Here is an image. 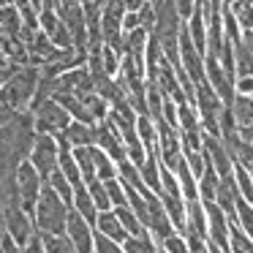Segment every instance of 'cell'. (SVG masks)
Here are the masks:
<instances>
[{
    "mask_svg": "<svg viewBox=\"0 0 253 253\" xmlns=\"http://www.w3.org/2000/svg\"><path fill=\"white\" fill-rule=\"evenodd\" d=\"M39 79H41V68L39 66H22L11 74L0 87V98L6 101L14 112H30V104L36 98L39 90Z\"/></svg>",
    "mask_w": 253,
    "mask_h": 253,
    "instance_id": "cell-1",
    "label": "cell"
},
{
    "mask_svg": "<svg viewBox=\"0 0 253 253\" xmlns=\"http://www.w3.org/2000/svg\"><path fill=\"white\" fill-rule=\"evenodd\" d=\"M68 212H71V207L44 182V191H41L39 202H36V210H33L36 231L39 234H66Z\"/></svg>",
    "mask_w": 253,
    "mask_h": 253,
    "instance_id": "cell-2",
    "label": "cell"
},
{
    "mask_svg": "<svg viewBox=\"0 0 253 253\" xmlns=\"http://www.w3.org/2000/svg\"><path fill=\"white\" fill-rule=\"evenodd\" d=\"M30 115H33L36 133H46V136H60V133L71 126V115H68L55 98H46V101H41V104L30 106Z\"/></svg>",
    "mask_w": 253,
    "mask_h": 253,
    "instance_id": "cell-3",
    "label": "cell"
},
{
    "mask_svg": "<svg viewBox=\"0 0 253 253\" xmlns=\"http://www.w3.org/2000/svg\"><path fill=\"white\" fill-rule=\"evenodd\" d=\"M28 161L33 164V169L41 174V180H49L57 171V161H60V144L57 136H46V133H36V142L30 147Z\"/></svg>",
    "mask_w": 253,
    "mask_h": 253,
    "instance_id": "cell-4",
    "label": "cell"
},
{
    "mask_svg": "<svg viewBox=\"0 0 253 253\" xmlns=\"http://www.w3.org/2000/svg\"><path fill=\"white\" fill-rule=\"evenodd\" d=\"M14 185H17L19 207H22L25 212L33 215L36 202H39L41 191H44V180H41V174L33 169V164H30V161H22V164L17 166V174H14Z\"/></svg>",
    "mask_w": 253,
    "mask_h": 253,
    "instance_id": "cell-5",
    "label": "cell"
},
{
    "mask_svg": "<svg viewBox=\"0 0 253 253\" xmlns=\"http://www.w3.org/2000/svg\"><path fill=\"white\" fill-rule=\"evenodd\" d=\"M3 220H6V234L11 237L14 242H19L22 248L39 234V231H36V223H33V215L25 212L19 204L17 207H8L6 212H3Z\"/></svg>",
    "mask_w": 253,
    "mask_h": 253,
    "instance_id": "cell-6",
    "label": "cell"
},
{
    "mask_svg": "<svg viewBox=\"0 0 253 253\" xmlns=\"http://www.w3.org/2000/svg\"><path fill=\"white\" fill-rule=\"evenodd\" d=\"M57 14H60V19L66 22L68 33H71L74 49H77V52H87V17H84V3L57 8Z\"/></svg>",
    "mask_w": 253,
    "mask_h": 253,
    "instance_id": "cell-7",
    "label": "cell"
},
{
    "mask_svg": "<svg viewBox=\"0 0 253 253\" xmlns=\"http://www.w3.org/2000/svg\"><path fill=\"white\" fill-rule=\"evenodd\" d=\"M39 25H41V33L57 46V49H74V41H71V33H68L66 22L60 19V14L55 8H44L39 14Z\"/></svg>",
    "mask_w": 253,
    "mask_h": 253,
    "instance_id": "cell-8",
    "label": "cell"
},
{
    "mask_svg": "<svg viewBox=\"0 0 253 253\" xmlns=\"http://www.w3.org/2000/svg\"><path fill=\"white\" fill-rule=\"evenodd\" d=\"M66 237L71 240V245L77 248V253H93L95 251V229L71 210L66 223Z\"/></svg>",
    "mask_w": 253,
    "mask_h": 253,
    "instance_id": "cell-9",
    "label": "cell"
},
{
    "mask_svg": "<svg viewBox=\"0 0 253 253\" xmlns=\"http://www.w3.org/2000/svg\"><path fill=\"white\" fill-rule=\"evenodd\" d=\"M95 147L104 150L115 164H123V161H126V144H123L120 133H117L106 120L95 126Z\"/></svg>",
    "mask_w": 253,
    "mask_h": 253,
    "instance_id": "cell-10",
    "label": "cell"
},
{
    "mask_svg": "<svg viewBox=\"0 0 253 253\" xmlns=\"http://www.w3.org/2000/svg\"><path fill=\"white\" fill-rule=\"evenodd\" d=\"M204 155H207V161L215 166V171H218L220 177L234 174L231 155H229V150H226V144H223L220 136H210V133H204Z\"/></svg>",
    "mask_w": 253,
    "mask_h": 253,
    "instance_id": "cell-11",
    "label": "cell"
},
{
    "mask_svg": "<svg viewBox=\"0 0 253 253\" xmlns=\"http://www.w3.org/2000/svg\"><path fill=\"white\" fill-rule=\"evenodd\" d=\"M57 139H63V142H66L71 150H77V147H90V144H95V126H90V123H79V120H71V126H68Z\"/></svg>",
    "mask_w": 253,
    "mask_h": 253,
    "instance_id": "cell-12",
    "label": "cell"
},
{
    "mask_svg": "<svg viewBox=\"0 0 253 253\" xmlns=\"http://www.w3.org/2000/svg\"><path fill=\"white\" fill-rule=\"evenodd\" d=\"M95 231L104 234V237H109V240H115V242H120V245L128 240V234H126V229H123L120 218L115 215V210L98 212V218H95Z\"/></svg>",
    "mask_w": 253,
    "mask_h": 253,
    "instance_id": "cell-13",
    "label": "cell"
},
{
    "mask_svg": "<svg viewBox=\"0 0 253 253\" xmlns=\"http://www.w3.org/2000/svg\"><path fill=\"white\" fill-rule=\"evenodd\" d=\"M71 210L77 215H82L84 220H87L90 226L95 229V218H98V207L93 204V199H90V191H87V185H77L74 188V202H71Z\"/></svg>",
    "mask_w": 253,
    "mask_h": 253,
    "instance_id": "cell-14",
    "label": "cell"
},
{
    "mask_svg": "<svg viewBox=\"0 0 253 253\" xmlns=\"http://www.w3.org/2000/svg\"><path fill=\"white\" fill-rule=\"evenodd\" d=\"M139 174H142L144 185L158 196L161 193V161H158V153H147V161L139 166Z\"/></svg>",
    "mask_w": 253,
    "mask_h": 253,
    "instance_id": "cell-15",
    "label": "cell"
},
{
    "mask_svg": "<svg viewBox=\"0 0 253 253\" xmlns=\"http://www.w3.org/2000/svg\"><path fill=\"white\" fill-rule=\"evenodd\" d=\"M218 185H220V174L215 171V166L207 161L202 177H199V199H202V202H215V196H218Z\"/></svg>",
    "mask_w": 253,
    "mask_h": 253,
    "instance_id": "cell-16",
    "label": "cell"
},
{
    "mask_svg": "<svg viewBox=\"0 0 253 253\" xmlns=\"http://www.w3.org/2000/svg\"><path fill=\"white\" fill-rule=\"evenodd\" d=\"M0 33L3 36H22V17H19L17 6L14 3H6L0 6Z\"/></svg>",
    "mask_w": 253,
    "mask_h": 253,
    "instance_id": "cell-17",
    "label": "cell"
},
{
    "mask_svg": "<svg viewBox=\"0 0 253 253\" xmlns=\"http://www.w3.org/2000/svg\"><path fill=\"white\" fill-rule=\"evenodd\" d=\"M74 161H77V166H79V174H82L84 185H87V182H93V180H98V177H95L93 144H90V147H77V150H74Z\"/></svg>",
    "mask_w": 253,
    "mask_h": 253,
    "instance_id": "cell-18",
    "label": "cell"
},
{
    "mask_svg": "<svg viewBox=\"0 0 253 253\" xmlns=\"http://www.w3.org/2000/svg\"><path fill=\"white\" fill-rule=\"evenodd\" d=\"M231 223H237V226H240V229L253 240V204L248 202V199H242V196L237 199L234 215H231Z\"/></svg>",
    "mask_w": 253,
    "mask_h": 253,
    "instance_id": "cell-19",
    "label": "cell"
},
{
    "mask_svg": "<svg viewBox=\"0 0 253 253\" xmlns=\"http://www.w3.org/2000/svg\"><path fill=\"white\" fill-rule=\"evenodd\" d=\"M93 161H95V177H98L101 182L117 180V164L104 153V150L95 147V144H93Z\"/></svg>",
    "mask_w": 253,
    "mask_h": 253,
    "instance_id": "cell-20",
    "label": "cell"
},
{
    "mask_svg": "<svg viewBox=\"0 0 253 253\" xmlns=\"http://www.w3.org/2000/svg\"><path fill=\"white\" fill-rule=\"evenodd\" d=\"M115 215L120 218V223H123V229H126V234L128 237H142V234H147V229L142 226V220H139V215L133 212L131 207H115Z\"/></svg>",
    "mask_w": 253,
    "mask_h": 253,
    "instance_id": "cell-21",
    "label": "cell"
},
{
    "mask_svg": "<svg viewBox=\"0 0 253 253\" xmlns=\"http://www.w3.org/2000/svg\"><path fill=\"white\" fill-rule=\"evenodd\" d=\"M237 77H253V52L242 41L234 44V79Z\"/></svg>",
    "mask_w": 253,
    "mask_h": 253,
    "instance_id": "cell-22",
    "label": "cell"
},
{
    "mask_svg": "<svg viewBox=\"0 0 253 253\" xmlns=\"http://www.w3.org/2000/svg\"><path fill=\"white\" fill-rule=\"evenodd\" d=\"M123 251L126 253H161V248L150 234H142V237H128L123 242Z\"/></svg>",
    "mask_w": 253,
    "mask_h": 253,
    "instance_id": "cell-23",
    "label": "cell"
},
{
    "mask_svg": "<svg viewBox=\"0 0 253 253\" xmlns=\"http://www.w3.org/2000/svg\"><path fill=\"white\" fill-rule=\"evenodd\" d=\"M229 8H231V14H234V19H237L242 33H245V30H253V3H248V0H234Z\"/></svg>",
    "mask_w": 253,
    "mask_h": 253,
    "instance_id": "cell-24",
    "label": "cell"
},
{
    "mask_svg": "<svg viewBox=\"0 0 253 253\" xmlns=\"http://www.w3.org/2000/svg\"><path fill=\"white\" fill-rule=\"evenodd\" d=\"M46 185H49L52 191H55L57 196H60L63 202L68 204V207H71V202H74V185L66 180V177H63V171H60V169H57L55 174H52L49 180H46Z\"/></svg>",
    "mask_w": 253,
    "mask_h": 253,
    "instance_id": "cell-25",
    "label": "cell"
},
{
    "mask_svg": "<svg viewBox=\"0 0 253 253\" xmlns=\"http://www.w3.org/2000/svg\"><path fill=\"white\" fill-rule=\"evenodd\" d=\"M41 240H44L46 253H77V248L66 234H41Z\"/></svg>",
    "mask_w": 253,
    "mask_h": 253,
    "instance_id": "cell-26",
    "label": "cell"
},
{
    "mask_svg": "<svg viewBox=\"0 0 253 253\" xmlns=\"http://www.w3.org/2000/svg\"><path fill=\"white\" fill-rule=\"evenodd\" d=\"M87 191H90V199H93V204L98 207V212H104V210H112L109 193H106V185H104L101 180L87 182Z\"/></svg>",
    "mask_w": 253,
    "mask_h": 253,
    "instance_id": "cell-27",
    "label": "cell"
},
{
    "mask_svg": "<svg viewBox=\"0 0 253 253\" xmlns=\"http://www.w3.org/2000/svg\"><path fill=\"white\" fill-rule=\"evenodd\" d=\"M158 248H161V253H191L182 234H171V237H166V240H161Z\"/></svg>",
    "mask_w": 253,
    "mask_h": 253,
    "instance_id": "cell-28",
    "label": "cell"
},
{
    "mask_svg": "<svg viewBox=\"0 0 253 253\" xmlns=\"http://www.w3.org/2000/svg\"><path fill=\"white\" fill-rule=\"evenodd\" d=\"M104 185H106V193H109L112 210H115V207H126L128 199H126V188H123V182L120 180H109V182H104Z\"/></svg>",
    "mask_w": 253,
    "mask_h": 253,
    "instance_id": "cell-29",
    "label": "cell"
},
{
    "mask_svg": "<svg viewBox=\"0 0 253 253\" xmlns=\"http://www.w3.org/2000/svg\"><path fill=\"white\" fill-rule=\"evenodd\" d=\"M93 253H126V251H123L120 242H115V240H109V237L95 231V251Z\"/></svg>",
    "mask_w": 253,
    "mask_h": 253,
    "instance_id": "cell-30",
    "label": "cell"
},
{
    "mask_svg": "<svg viewBox=\"0 0 253 253\" xmlns=\"http://www.w3.org/2000/svg\"><path fill=\"white\" fill-rule=\"evenodd\" d=\"M174 3V8H177V17L182 19V22H188V19L193 17V11H196V0H171Z\"/></svg>",
    "mask_w": 253,
    "mask_h": 253,
    "instance_id": "cell-31",
    "label": "cell"
},
{
    "mask_svg": "<svg viewBox=\"0 0 253 253\" xmlns=\"http://www.w3.org/2000/svg\"><path fill=\"white\" fill-rule=\"evenodd\" d=\"M234 95H253V77H237L234 79Z\"/></svg>",
    "mask_w": 253,
    "mask_h": 253,
    "instance_id": "cell-32",
    "label": "cell"
},
{
    "mask_svg": "<svg viewBox=\"0 0 253 253\" xmlns=\"http://www.w3.org/2000/svg\"><path fill=\"white\" fill-rule=\"evenodd\" d=\"M0 253H25V248L19 245V242H14L11 237L3 231V234H0Z\"/></svg>",
    "mask_w": 253,
    "mask_h": 253,
    "instance_id": "cell-33",
    "label": "cell"
},
{
    "mask_svg": "<svg viewBox=\"0 0 253 253\" xmlns=\"http://www.w3.org/2000/svg\"><path fill=\"white\" fill-rule=\"evenodd\" d=\"M25 253H46V248H44V240H41V234H36L33 240L25 245Z\"/></svg>",
    "mask_w": 253,
    "mask_h": 253,
    "instance_id": "cell-34",
    "label": "cell"
},
{
    "mask_svg": "<svg viewBox=\"0 0 253 253\" xmlns=\"http://www.w3.org/2000/svg\"><path fill=\"white\" fill-rule=\"evenodd\" d=\"M240 41H242V44H245V46H248V49H251V52H253V30H245V33H242V36H240Z\"/></svg>",
    "mask_w": 253,
    "mask_h": 253,
    "instance_id": "cell-35",
    "label": "cell"
},
{
    "mask_svg": "<svg viewBox=\"0 0 253 253\" xmlns=\"http://www.w3.org/2000/svg\"><path fill=\"white\" fill-rule=\"evenodd\" d=\"M93 3H95L98 8H104V6H109V3H117V0H93Z\"/></svg>",
    "mask_w": 253,
    "mask_h": 253,
    "instance_id": "cell-36",
    "label": "cell"
},
{
    "mask_svg": "<svg viewBox=\"0 0 253 253\" xmlns=\"http://www.w3.org/2000/svg\"><path fill=\"white\" fill-rule=\"evenodd\" d=\"M210 253H223V251H220L218 245H212V242H210Z\"/></svg>",
    "mask_w": 253,
    "mask_h": 253,
    "instance_id": "cell-37",
    "label": "cell"
},
{
    "mask_svg": "<svg viewBox=\"0 0 253 253\" xmlns=\"http://www.w3.org/2000/svg\"><path fill=\"white\" fill-rule=\"evenodd\" d=\"M8 77H11V74H0V87H3V82H6Z\"/></svg>",
    "mask_w": 253,
    "mask_h": 253,
    "instance_id": "cell-38",
    "label": "cell"
},
{
    "mask_svg": "<svg viewBox=\"0 0 253 253\" xmlns=\"http://www.w3.org/2000/svg\"><path fill=\"white\" fill-rule=\"evenodd\" d=\"M28 3H33V6H36V8H39V11H41V0H28Z\"/></svg>",
    "mask_w": 253,
    "mask_h": 253,
    "instance_id": "cell-39",
    "label": "cell"
},
{
    "mask_svg": "<svg viewBox=\"0 0 253 253\" xmlns=\"http://www.w3.org/2000/svg\"><path fill=\"white\" fill-rule=\"evenodd\" d=\"M84 3H90V0H84Z\"/></svg>",
    "mask_w": 253,
    "mask_h": 253,
    "instance_id": "cell-40",
    "label": "cell"
}]
</instances>
